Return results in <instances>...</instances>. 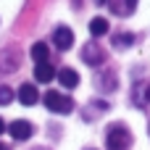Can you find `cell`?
I'll list each match as a JSON object with an SVG mask.
<instances>
[{
    "mask_svg": "<svg viewBox=\"0 0 150 150\" xmlns=\"http://www.w3.org/2000/svg\"><path fill=\"white\" fill-rule=\"evenodd\" d=\"M148 132H150V124H148Z\"/></svg>",
    "mask_w": 150,
    "mask_h": 150,
    "instance_id": "cell-19",
    "label": "cell"
},
{
    "mask_svg": "<svg viewBox=\"0 0 150 150\" xmlns=\"http://www.w3.org/2000/svg\"><path fill=\"white\" fill-rule=\"evenodd\" d=\"M90 150H92V148H90Z\"/></svg>",
    "mask_w": 150,
    "mask_h": 150,
    "instance_id": "cell-20",
    "label": "cell"
},
{
    "mask_svg": "<svg viewBox=\"0 0 150 150\" xmlns=\"http://www.w3.org/2000/svg\"><path fill=\"white\" fill-rule=\"evenodd\" d=\"M103 3H105V0H95V5H103Z\"/></svg>",
    "mask_w": 150,
    "mask_h": 150,
    "instance_id": "cell-17",
    "label": "cell"
},
{
    "mask_svg": "<svg viewBox=\"0 0 150 150\" xmlns=\"http://www.w3.org/2000/svg\"><path fill=\"white\" fill-rule=\"evenodd\" d=\"M29 53H32V58H34L37 63H47V61H50V58H47V55H50V50H47V45H45V42H34Z\"/></svg>",
    "mask_w": 150,
    "mask_h": 150,
    "instance_id": "cell-10",
    "label": "cell"
},
{
    "mask_svg": "<svg viewBox=\"0 0 150 150\" xmlns=\"http://www.w3.org/2000/svg\"><path fill=\"white\" fill-rule=\"evenodd\" d=\"M45 105L53 111V113H71L74 111V100L69 98V95H63V92H45Z\"/></svg>",
    "mask_w": 150,
    "mask_h": 150,
    "instance_id": "cell-2",
    "label": "cell"
},
{
    "mask_svg": "<svg viewBox=\"0 0 150 150\" xmlns=\"http://www.w3.org/2000/svg\"><path fill=\"white\" fill-rule=\"evenodd\" d=\"M8 134H11L13 140H29V137L34 134V127H32L29 121H24V119H18V121H13V124H8Z\"/></svg>",
    "mask_w": 150,
    "mask_h": 150,
    "instance_id": "cell-5",
    "label": "cell"
},
{
    "mask_svg": "<svg viewBox=\"0 0 150 150\" xmlns=\"http://www.w3.org/2000/svg\"><path fill=\"white\" fill-rule=\"evenodd\" d=\"M55 76H58V82H61L63 87H69V90H74V87L79 84V74H76L71 66H63V69H58V71H55Z\"/></svg>",
    "mask_w": 150,
    "mask_h": 150,
    "instance_id": "cell-7",
    "label": "cell"
},
{
    "mask_svg": "<svg viewBox=\"0 0 150 150\" xmlns=\"http://www.w3.org/2000/svg\"><path fill=\"white\" fill-rule=\"evenodd\" d=\"M34 150H42V148H34Z\"/></svg>",
    "mask_w": 150,
    "mask_h": 150,
    "instance_id": "cell-18",
    "label": "cell"
},
{
    "mask_svg": "<svg viewBox=\"0 0 150 150\" xmlns=\"http://www.w3.org/2000/svg\"><path fill=\"white\" fill-rule=\"evenodd\" d=\"M11 100H13V90L5 87V84H0V105H8Z\"/></svg>",
    "mask_w": 150,
    "mask_h": 150,
    "instance_id": "cell-13",
    "label": "cell"
},
{
    "mask_svg": "<svg viewBox=\"0 0 150 150\" xmlns=\"http://www.w3.org/2000/svg\"><path fill=\"white\" fill-rule=\"evenodd\" d=\"M16 98H18V103H21V105H34V103L40 100V92H37V87H34V84H21Z\"/></svg>",
    "mask_w": 150,
    "mask_h": 150,
    "instance_id": "cell-8",
    "label": "cell"
},
{
    "mask_svg": "<svg viewBox=\"0 0 150 150\" xmlns=\"http://www.w3.org/2000/svg\"><path fill=\"white\" fill-rule=\"evenodd\" d=\"M34 79L42 82V84L53 82V79H55V69H53V63H50V61H47V63H37V66H34Z\"/></svg>",
    "mask_w": 150,
    "mask_h": 150,
    "instance_id": "cell-9",
    "label": "cell"
},
{
    "mask_svg": "<svg viewBox=\"0 0 150 150\" xmlns=\"http://www.w3.org/2000/svg\"><path fill=\"white\" fill-rule=\"evenodd\" d=\"M3 132H5V121L0 119V134H3Z\"/></svg>",
    "mask_w": 150,
    "mask_h": 150,
    "instance_id": "cell-15",
    "label": "cell"
},
{
    "mask_svg": "<svg viewBox=\"0 0 150 150\" xmlns=\"http://www.w3.org/2000/svg\"><path fill=\"white\" fill-rule=\"evenodd\" d=\"M116 84H119V82H116V76H113L111 71H105V74H103V79H100V90H103V92H111V90H116Z\"/></svg>",
    "mask_w": 150,
    "mask_h": 150,
    "instance_id": "cell-12",
    "label": "cell"
},
{
    "mask_svg": "<svg viewBox=\"0 0 150 150\" xmlns=\"http://www.w3.org/2000/svg\"><path fill=\"white\" fill-rule=\"evenodd\" d=\"M105 148L108 150H129L132 148V132L127 129V124L116 121L105 129Z\"/></svg>",
    "mask_w": 150,
    "mask_h": 150,
    "instance_id": "cell-1",
    "label": "cell"
},
{
    "mask_svg": "<svg viewBox=\"0 0 150 150\" xmlns=\"http://www.w3.org/2000/svg\"><path fill=\"white\" fill-rule=\"evenodd\" d=\"M105 3H108L111 13L119 16V18H127L137 11V0H105Z\"/></svg>",
    "mask_w": 150,
    "mask_h": 150,
    "instance_id": "cell-4",
    "label": "cell"
},
{
    "mask_svg": "<svg viewBox=\"0 0 150 150\" xmlns=\"http://www.w3.org/2000/svg\"><path fill=\"white\" fill-rule=\"evenodd\" d=\"M53 45H55L58 50H69V47L74 45V32H71L69 26H58V29L53 32Z\"/></svg>",
    "mask_w": 150,
    "mask_h": 150,
    "instance_id": "cell-6",
    "label": "cell"
},
{
    "mask_svg": "<svg viewBox=\"0 0 150 150\" xmlns=\"http://www.w3.org/2000/svg\"><path fill=\"white\" fill-rule=\"evenodd\" d=\"M0 150H11V145H5V142H0Z\"/></svg>",
    "mask_w": 150,
    "mask_h": 150,
    "instance_id": "cell-16",
    "label": "cell"
},
{
    "mask_svg": "<svg viewBox=\"0 0 150 150\" xmlns=\"http://www.w3.org/2000/svg\"><path fill=\"white\" fill-rule=\"evenodd\" d=\"M134 42V34H119L116 37V45H132Z\"/></svg>",
    "mask_w": 150,
    "mask_h": 150,
    "instance_id": "cell-14",
    "label": "cell"
},
{
    "mask_svg": "<svg viewBox=\"0 0 150 150\" xmlns=\"http://www.w3.org/2000/svg\"><path fill=\"white\" fill-rule=\"evenodd\" d=\"M105 58H108V53H105L98 42H87V45L82 47V61L90 63V66H100Z\"/></svg>",
    "mask_w": 150,
    "mask_h": 150,
    "instance_id": "cell-3",
    "label": "cell"
},
{
    "mask_svg": "<svg viewBox=\"0 0 150 150\" xmlns=\"http://www.w3.org/2000/svg\"><path fill=\"white\" fill-rule=\"evenodd\" d=\"M105 32H108V21H105L103 16H98V18L90 21V34H92V37H103Z\"/></svg>",
    "mask_w": 150,
    "mask_h": 150,
    "instance_id": "cell-11",
    "label": "cell"
}]
</instances>
